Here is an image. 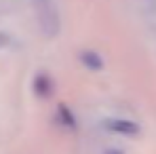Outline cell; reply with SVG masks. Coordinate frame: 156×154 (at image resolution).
<instances>
[{
	"label": "cell",
	"mask_w": 156,
	"mask_h": 154,
	"mask_svg": "<svg viewBox=\"0 0 156 154\" xmlns=\"http://www.w3.org/2000/svg\"><path fill=\"white\" fill-rule=\"evenodd\" d=\"M137 4H139V11H141L144 19L148 21V26L156 34V0H137Z\"/></svg>",
	"instance_id": "3957f363"
},
{
	"label": "cell",
	"mask_w": 156,
	"mask_h": 154,
	"mask_svg": "<svg viewBox=\"0 0 156 154\" xmlns=\"http://www.w3.org/2000/svg\"><path fill=\"white\" fill-rule=\"evenodd\" d=\"M6 42H9V38H6V36H4V34H0V49H2V47H4V45H6Z\"/></svg>",
	"instance_id": "5b68a950"
},
{
	"label": "cell",
	"mask_w": 156,
	"mask_h": 154,
	"mask_svg": "<svg viewBox=\"0 0 156 154\" xmlns=\"http://www.w3.org/2000/svg\"><path fill=\"white\" fill-rule=\"evenodd\" d=\"M105 154H122V152H120V150H108Z\"/></svg>",
	"instance_id": "8992f818"
},
{
	"label": "cell",
	"mask_w": 156,
	"mask_h": 154,
	"mask_svg": "<svg viewBox=\"0 0 156 154\" xmlns=\"http://www.w3.org/2000/svg\"><path fill=\"white\" fill-rule=\"evenodd\" d=\"M32 2H34L38 26L44 32V36H55L59 32V15L55 2L53 0H32Z\"/></svg>",
	"instance_id": "6da1fadb"
},
{
	"label": "cell",
	"mask_w": 156,
	"mask_h": 154,
	"mask_svg": "<svg viewBox=\"0 0 156 154\" xmlns=\"http://www.w3.org/2000/svg\"><path fill=\"white\" fill-rule=\"evenodd\" d=\"M82 61H84V66H89V68H93V70H99V68L104 66V61H101L95 53H82Z\"/></svg>",
	"instance_id": "277c9868"
},
{
	"label": "cell",
	"mask_w": 156,
	"mask_h": 154,
	"mask_svg": "<svg viewBox=\"0 0 156 154\" xmlns=\"http://www.w3.org/2000/svg\"><path fill=\"white\" fill-rule=\"evenodd\" d=\"M104 127L112 133H122V135H137L139 133V127L133 120H125V118H108Z\"/></svg>",
	"instance_id": "7a4b0ae2"
}]
</instances>
